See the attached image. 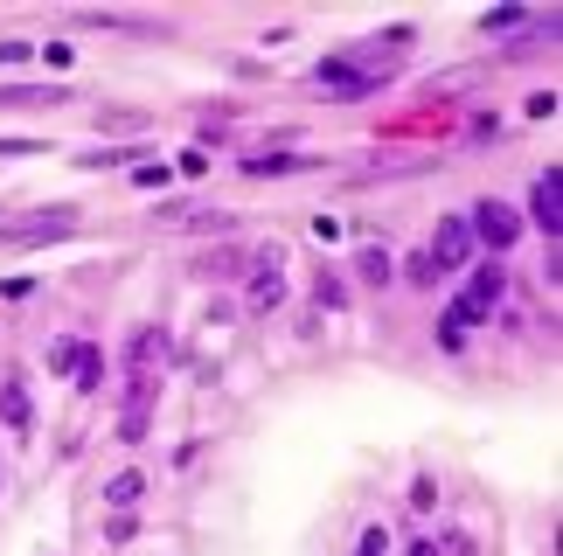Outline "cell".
Returning a JSON list of instances; mask_svg holds the SVG:
<instances>
[{
  "instance_id": "cell-1",
  "label": "cell",
  "mask_w": 563,
  "mask_h": 556,
  "mask_svg": "<svg viewBox=\"0 0 563 556\" xmlns=\"http://www.w3.org/2000/svg\"><path fill=\"white\" fill-rule=\"evenodd\" d=\"M77 223H70V209H49V216H28V223H14V230H0V244L7 251H28V244H63Z\"/></svg>"
},
{
  "instance_id": "cell-2",
  "label": "cell",
  "mask_w": 563,
  "mask_h": 556,
  "mask_svg": "<svg viewBox=\"0 0 563 556\" xmlns=\"http://www.w3.org/2000/svg\"><path fill=\"white\" fill-rule=\"evenodd\" d=\"M431 265H438V278L445 272H459L466 258H473V230H466V216H445L438 223V237H431V251H424Z\"/></svg>"
},
{
  "instance_id": "cell-3",
  "label": "cell",
  "mask_w": 563,
  "mask_h": 556,
  "mask_svg": "<svg viewBox=\"0 0 563 556\" xmlns=\"http://www.w3.org/2000/svg\"><path fill=\"white\" fill-rule=\"evenodd\" d=\"M466 230H473V237H487L494 251H508V244L522 237V216H515L508 202H480V209L466 216Z\"/></svg>"
},
{
  "instance_id": "cell-4",
  "label": "cell",
  "mask_w": 563,
  "mask_h": 556,
  "mask_svg": "<svg viewBox=\"0 0 563 556\" xmlns=\"http://www.w3.org/2000/svg\"><path fill=\"white\" fill-rule=\"evenodd\" d=\"M529 216L550 230V244H557L563 230V167H550V174H536V188H529Z\"/></svg>"
},
{
  "instance_id": "cell-5",
  "label": "cell",
  "mask_w": 563,
  "mask_h": 556,
  "mask_svg": "<svg viewBox=\"0 0 563 556\" xmlns=\"http://www.w3.org/2000/svg\"><path fill=\"white\" fill-rule=\"evenodd\" d=\"M306 167H327V160H313V153H285V146H265V153L244 160L251 181H279V174H306Z\"/></svg>"
},
{
  "instance_id": "cell-6",
  "label": "cell",
  "mask_w": 563,
  "mask_h": 556,
  "mask_svg": "<svg viewBox=\"0 0 563 556\" xmlns=\"http://www.w3.org/2000/svg\"><path fill=\"white\" fill-rule=\"evenodd\" d=\"M153 397H160V383H153V376H133V390H126V417H119V438H126V445H140V438H146V411H153Z\"/></svg>"
},
{
  "instance_id": "cell-7",
  "label": "cell",
  "mask_w": 563,
  "mask_h": 556,
  "mask_svg": "<svg viewBox=\"0 0 563 556\" xmlns=\"http://www.w3.org/2000/svg\"><path fill=\"white\" fill-rule=\"evenodd\" d=\"M501 292H508V272H501V265H480V272H473V285H466L459 299H466L473 313H494V306H501Z\"/></svg>"
},
{
  "instance_id": "cell-8",
  "label": "cell",
  "mask_w": 563,
  "mask_h": 556,
  "mask_svg": "<svg viewBox=\"0 0 563 556\" xmlns=\"http://www.w3.org/2000/svg\"><path fill=\"white\" fill-rule=\"evenodd\" d=\"M285 299V278H279V251L258 258V278H251V313H272Z\"/></svg>"
},
{
  "instance_id": "cell-9",
  "label": "cell",
  "mask_w": 563,
  "mask_h": 556,
  "mask_svg": "<svg viewBox=\"0 0 563 556\" xmlns=\"http://www.w3.org/2000/svg\"><path fill=\"white\" fill-rule=\"evenodd\" d=\"M167 355H174V341H167V327H140V334H133V341H126V362H133V369H153V362H167Z\"/></svg>"
},
{
  "instance_id": "cell-10",
  "label": "cell",
  "mask_w": 563,
  "mask_h": 556,
  "mask_svg": "<svg viewBox=\"0 0 563 556\" xmlns=\"http://www.w3.org/2000/svg\"><path fill=\"white\" fill-rule=\"evenodd\" d=\"M355 272L369 278V285H390V278H397V258H390V244H362V258H355Z\"/></svg>"
},
{
  "instance_id": "cell-11",
  "label": "cell",
  "mask_w": 563,
  "mask_h": 556,
  "mask_svg": "<svg viewBox=\"0 0 563 556\" xmlns=\"http://www.w3.org/2000/svg\"><path fill=\"white\" fill-rule=\"evenodd\" d=\"M0 105H63V84H0Z\"/></svg>"
},
{
  "instance_id": "cell-12",
  "label": "cell",
  "mask_w": 563,
  "mask_h": 556,
  "mask_svg": "<svg viewBox=\"0 0 563 556\" xmlns=\"http://www.w3.org/2000/svg\"><path fill=\"white\" fill-rule=\"evenodd\" d=\"M140 494H146V473H112V480H105V501H112L119 515H126Z\"/></svg>"
},
{
  "instance_id": "cell-13",
  "label": "cell",
  "mask_w": 563,
  "mask_h": 556,
  "mask_svg": "<svg viewBox=\"0 0 563 556\" xmlns=\"http://www.w3.org/2000/svg\"><path fill=\"white\" fill-rule=\"evenodd\" d=\"M0 424L7 431H28V390L21 383H0Z\"/></svg>"
},
{
  "instance_id": "cell-14",
  "label": "cell",
  "mask_w": 563,
  "mask_h": 556,
  "mask_svg": "<svg viewBox=\"0 0 563 556\" xmlns=\"http://www.w3.org/2000/svg\"><path fill=\"white\" fill-rule=\"evenodd\" d=\"M98 383H105V362H98V348H77V390L91 397Z\"/></svg>"
},
{
  "instance_id": "cell-15",
  "label": "cell",
  "mask_w": 563,
  "mask_h": 556,
  "mask_svg": "<svg viewBox=\"0 0 563 556\" xmlns=\"http://www.w3.org/2000/svg\"><path fill=\"white\" fill-rule=\"evenodd\" d=\"M313 299H320L327 313H341V306H348V285H341L334 272H320V278H313Z\"/></svg>"
},
{
  "instance_id": "cell-16",
  "label": "cell",
  "mask_w": 563,
  "mask_h": 556,
  "mask_svg": "<svg viewBox=\"0 0 563 556\" xmlns=\"http://www.w3.org/2000/svg\"><path fill=\"white\" fill-rule=\"evenodd\" d=\"M167 174H174V167H160V160H140V167H133L140 188H167Z\"/></svg>"
},
{
  "instance_id": "cell-17",
  "label": "cell",
  "mask_w": 563,
  "mask_h": 556,
  "mask_svg": "<svg viewBox=\"0 0 563 556\" xmlns=\"http://www.w3.org/2000/svg\"><path fill=\"white\" fill-rule=\"evenodd\" d=\"M355 556H390V529H362V550Z\"/></svg>"
},
{
  "instance_id": "cell-18",
  "label": "cell",
  "mask_w": 563,
  "mask_h": 556,
  "mask_svg": "<svg viewBox=\"0 0 563 556\" xmlns=\"http://www.w3.org/2000/svg\"><path fill=\"white\" fill-rule=\"evenodd\" d=\"M174 174H209V153H202V146H188V153L174 160Z\"/></svg>"
},
{
  "instance_id": "cell-19",
  "label": "cell",
  "mask_w": 563,
  "mask_h": 556,
  "mask_svg": "<svg viewBox=\"0 0 563 556\" xmlns=\"http://www.w3.org/2000/svg\"><path fill=\"white\" fill-rule=\"evenodd\" d=\"M438 341H445V348H466V320L445 313V320H438Z\"/></svg>"
},
{
  "instance_id": "cell-20",
  "label": "cell",
  "mask_w": 563,
  "mask_h": 556,
  "mask_svg": "<svg viewBox=\"0 0 563 556\" xmlns=\"http://www.w3.org/2000/svg\"><path fill=\"white\" fill-rule=\"evenodd\" d=\"M77 348H84V341H56V348H49V369H77Z\"/></svg>"
},
{
  "instance_id": "cell-21",
  "label": "cell",
  "mask_w": 563,
  "mask_h": 556,
  "mask_svg": "<svg viewBox=\"0 0 563 556\" xmlns=\"http://www.w3.org/2000/svg\"><path fill=\"white\" fill-rule=\"evenodd\" d=\"M237 272V251H223V258H202V278H230Z\"/></svg>"
},
{
  "instance_id": "cell-22",
  "label": "cell",
  "mask_w": 563,
  "mask_h": 556,
  "mask_svg": "<svg viewBox=\"0 0 563 556\" xmlns=\"http://www.w3.org/2000/svg\"><path fill=\"white\" fill-rule=\"evenodd\" d=\"M411 508H418V515H431V508H438V487H431V480H418V487H411Z\"/></svg>"
},
{
  "instance_id": "cell-23",
  "label": "cell",
  "mask_w": 563,
  "mask_h": 556,
  "mask_svg": "<svg viewBox=\"0 0 563 556\" xmlns=\"http://www.w3.org/2000/svg\"><path fill=\"white\" fill-rule=\"evenodd\" d=\"M0 63H7V70H14V63H35V49H28V42H0Z\"/></svg>"
},
{
  "instance_id": "cell-24",
  "label": "cell",
  "mask_w": 563,
  "mask_h": 556,
  "mask_svg": "<svg viewBox=\"0 0 563 556\" xmlns=\"http://www.w3.org/2000/svg\"><path fill=\"white\" fill-rule=\"evenodd\" d=\"M21 153H42V139H0V160H21Z\"/></svg>"
},
{
  "instance_id": "cell-25",
  "label": "cell",
  "mask_w": 563,
  "mask_h": 556,
  "mask_svg": "<svg viewBox=\"0 0 563 556\" xmlns=\"http://www.w3.org/2000/svg\"><path fill=\"white\" fill-rule=\"evenodd\" d=\"M411 285H438V265H431V258H411Z\"/></svg>"
},
{
  "instance_id": "cell-26",
  "label": "cell",
  "mask_w": 563,
  "mask_h": 556,
  "mask_svg": "<svg viewBox=\"0 0 563 556\" xmlns=\"http://www.w3.org/2000/svg\"><path fill=\"white\" fill-rule=\"evenodd\" d=\"M411 556H445V550H438V543H411Z\"/></svg>"
}]
</instances>
